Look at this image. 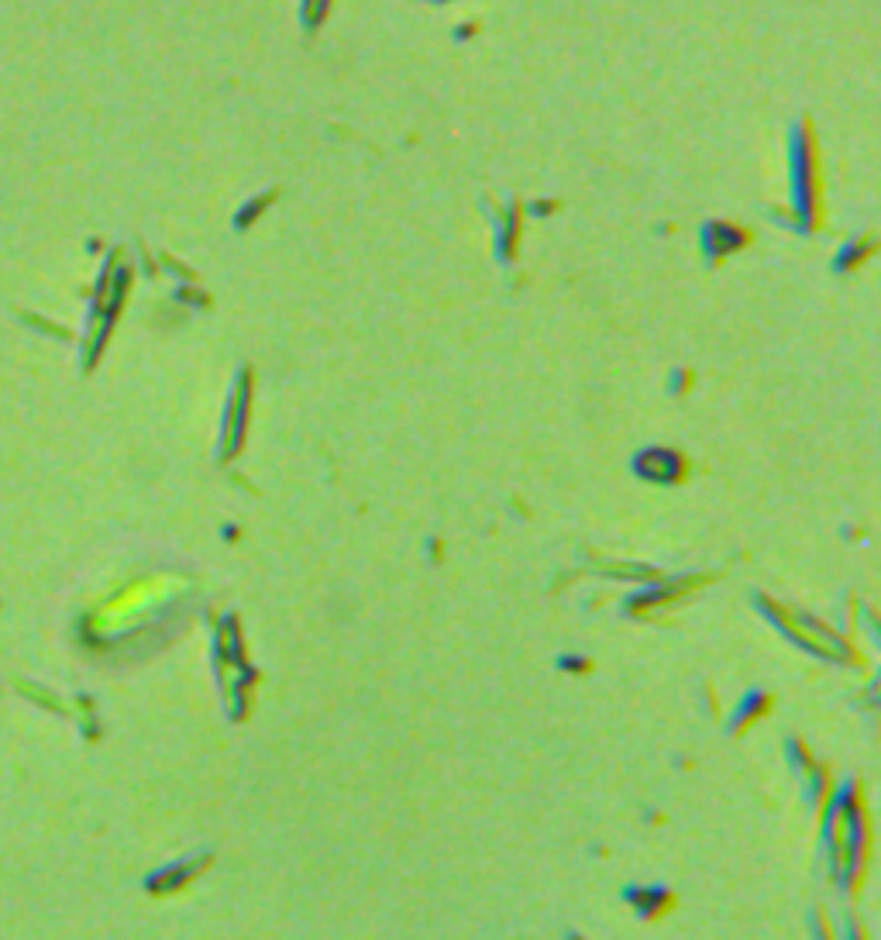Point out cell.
<instances>
[{
    "label": "cell",
    "mask_w": 881,
    "mask_h": 940,
    "mask_svg": "<svg viewBox=\"0 0 881 940\" xmlns=\"http://www.w3.org/2000/svg\"><path fill=\"white\" fill-rule=\"evenodd\" d=\"M561 665H565V669H576V675H585V672L592 669V665H589V662H582V659H565Z\"/></svg>",
    "instance_id": "cell-4"
},
{
    "label": "cell",
    "mask_w": 881,
    "mask_h": 940,
    "mask_svg": "<svg viewBox=\"0 0 881 940\" xmlns=\"http://www.w3.org/2000/svg\"><path fill=\"white\" fill-rule=\"evenodd\" d=\"M159 583H146V586H131L125 596H118V600L114 603H107L104 610H100V617L94 620V627H100V631H114V627H121L125 620H131L135 617V610H141L146 603H152L155 596L162 592V589H155Z\"/></svg>",
    "instance_id": "cell-1"
},
{
    "label": "cell",
    "mask_w": 881,
    "mask_h": 940,
    "mask_svg": "<svg viewBox=\"0 0 881 940\" xmlns=\"http://www.w3.org/2000/svg\"><path fill=\"white\" fill-rule=\"evenodd\" d=\"M572 940H582V937H572Z\"/></svg>",
    "instance_id": "cell-5"
},
{
    "label": "cell",
    "mask_w": 881,
    "mask_h": 940,
    "mask_svg": "<svg viewBox=\"0 0 881 940\" xmlns=\"http://www.w3.org/2000/svg\"><path fill=\"white\" fill-rule=\"evenodd\" d=\"M769 706H772V699H769V696H748V709H744L741 717H737V730H744V727H748L754 717H761Z\"/></svg>",
    "instance_id": "cell-3"
},
{
    "label": "cell",
    "mask_w": 881,
    "mask_h": 940,
    "mask_svg": "<svg viewBox=\"0 0 881 940\" xmlns=\"http://www.w3.org/2000/svg\"><path fill=\"white\" fill-rule=\"evenodd\" d=\"M634 899L641 902V917H662L672 906V896L665 889H644V893H634Z\"/></svg>",
    "instance_id": "cell-2"
}]
</instances>
